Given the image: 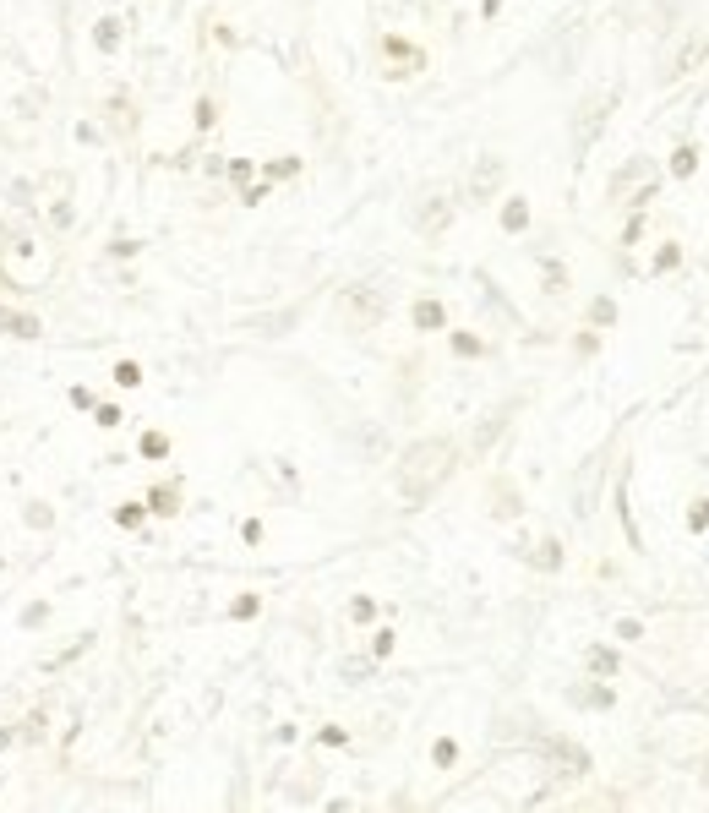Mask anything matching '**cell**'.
Returning a JSON list of instances; mask_svg holds the SVG:
<instances>
[{"instance_id": "2", "label": "cell", "mask_w": 709, "mask_h": 813, "mask_svg": "<svg viewBox=\"0 0 709 813\" xmlns=\"http://www.w3.org/2000/svg\"><path fill=\"white\" fill-rule=\"evenodd\" d=\"M698 55H704V44H693V39H688V44H682V55L671 61V77H682V71H688V66L698 61Z\"/></svg>"}, {"instance_id": "4", "label": "cell", "mask_w": 709, "mask_h": 813, "mask_svg": "<svg viewBox=\"0 0 709 813\" xmlns=\"http://www.w3.org/2000/svg\"><path fill=\"white\" fill-rule=\"evenodd\" d=\"M415 322H426V328H437V322H442V306H437V300H426V306L415 312Z\"/></svg>"}, {"instance_id": "3", "label": "cell", "mask_w": 709, "mask_h": 813, "mask_svg": "<svg viewBox=\"0 0 709 813\" xmlns=\"http://www.w3.org/2000/svg\"><path fill=\"white\" fill-rule=\"evenodd\" d=\"M693 164H698V153H693V147H677V159H671V169H677V175H693Z\"/></svg>"}, {"instance_id": "1", "label": "cell", "mask_w": 709, "mask_h": 813, "mask_svg": "<svg viewBox=\"0 0 709 813\" xmlns=\"http://www.w3.org/2000/svg\"><path fill=\"white\" fill-rule=\"evenodd\" d=\"M448 464H453V448H448V442H420V448H409L404 464H398V491L409 502L431 497L442 486V475H448Z\"/></svg>"}, {"instance_id": "5", "label": "cell", "mask_w": 709, "mask_h": 813, "mask_svg": "<svg viewBox=\"0 0 709 813\" xmlns=\"http://www.w3.org/2000/svg\"><path fill=\"white\" fill-rule=\"evenodd\" d=\"M497 169H502V164H486V169H480V181H475V191H480V197H486V191L497 186Z\"/></svg>"}]
</instances>
